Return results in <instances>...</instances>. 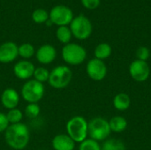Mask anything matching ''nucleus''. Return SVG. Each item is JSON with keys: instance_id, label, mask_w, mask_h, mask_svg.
I'll return each instance as SVG.
<instances>
[{"instance_id": "1", "label": "nucleus", "mask_w": 151, "mask_h": 150, "mask_svg": "<svg viewBox=\"0 0 151 150\" xmlns=\"http://www.w3.org/2000/svg\"><path fill=\"white\" fill-rule=\"evenodd\" d=\"M4 140L6 144L12 149H26L30 140V133L27 126L23 123L10 125L4 132Z\"/></svg>"}, {"instance_id": "2", "label": "nucleus", "mask_w": 151, "mask_h": 150, "mask_svg": "<svg viewBox=\"0 0 151 150\" xmlns=\"http://www.w3.org/2000/svg\"><path fill=\"white\" fill-rule=\"evenodd\" d=\"M88 122L81 116H75L66 123V134L76 143L82 142L88 135Z\"/></svg>"}, {"instance_id": "3", "label": "nucleus", "mask_w": 151, "mask_h": 150, "mask_svg": "<svg viewBox=\"0 0 151 150\" xmlns=\"http://www.w3.org/2000/svg\"><path fill=\"white\" fill-rule=\"evenodd\" d=\"M73 79V72L67 65H58L50 72L48 83L55 89H63L69 86Z\"/></svg>"}, {"instance_id": "4", "label": "nucleus", "mask_w": 151, "mask_h": 150, "mask_svg": "<svg viewBox=\"0 0 151 150\" xmlns=\"http://www.w3.org/2000/svg\"><path fill=\"white\" fill-rule=\"evenodd\" d=\"M63 60L70 65H79L87 57V51L81 45L74 42L65 44L61 51Z\"/></svg>"}, {"instance_id": "5", "label": "nucleus", "mask_w": 151, "mask_h": 150, "mask_svg": "<svg viewBox=\"0 0 151 150\" xmlns=\"http://www.w3.org/2000/svg\"><path fill=\"white\" fill-rule=\"evenodd\" d=\"M45 88L42 83L32 79L27 80L21 88V97L28 103H38L43 97Z\"/></svg>"}, {"instance_id": "6", "label": "nucleus", "mask_w": 151, "mask_h": 150, "mask_svg": "<svg viewBox=\"0 0 151 150\" xmlns=\"http://www.w3.org/2000/svg\"><path fill=\"white\" fill-rule=\"evenodd\" d=\"M88 136L96 141H105L111 133L109 121L104 118H95L88 122Z\"/></svg>"}, {"instance_id": "7", "label": "nucleus", "mask_w": 151, "mask_h": 150, "mask_svg": "<svg viewBox=\"0 0 151 150\" xmlns=\"http://www.w3.org/2000/svg\"><path fill=\"white\" fill-rule=\"evenodd\" d=\"M70 29L73 36L78 40L88 39L93 31L92 23L88 17L85 15H78L73 18L70 24Z\"/></svg>"}, {"instance_id": "8", "label": "nucleus", "mask_w": 151, "mask_h": 150, "mask_svg": "<svg viewBox=\"0 0 151 150\" xmlns=\"http://www.w3.org/2000/svg\"><path fill=\"white\" fill-rule=\"evenodd\" d=\"M49 15L53 25H57L58 27L70 25L74 18L73 11L69 7L62 4L54 6L50 10Z\"/></svg>"}, {"instance_id": "9", "label": "nucleus", "mask_w": 151, "mask_h": 150, "mask_svg": "<svg viewBox=\"0 0 151 150\" xmlns=\"http://www.w3.org/2000/svg\"><path fill=\"white\" fill-rule=\"evenodd\" d=\"M86 72L91 80L101 81L107 75V66L103 60L95 57L90 59L87 64Z\"/></svg>"}, {"instance_id": "10", "label": "nucleus", "mask_w": 151, "mask_h": 150, "mask_svg": "<svg viewBox=\"0 0 151 150\" xmlns=\"http://www.w3.org/2000/svg\"><path fill=\"white\" fill-rule=\"evenodd\" d=\"M129 73L135 81L143 82L149 79L150 68L147 61L136 59L131 63L129 66Z\"/></svg>"}, {"instance_id": "11", "label": "nucleus", "mask_w": 151, "mask_h": 150, "mask_svg": "<svg viewBox=\"0 0 151 150\" xmlns=\"http://www.w3.org/2000/svg\"><path fill=\"white\" fill-rule=\"evenodd\" d=\"M19 46L13 42H5L0 45V63L13 62L19 56Z\"/></svg>"}, {"instance_id": "12", "label": "nucleus", "mask_w": 151, "mask_h": 150, "mask_svg": "<svg viewBox=\"0 0 151 150\" xmlns=\"http://www.w3.org/2000/svg\"><path fill=\"white\" fill-rule=\"evenodd\" d=\"M35 67L29 60H20L17 62L13 66L14 75L22 80H28L34 75Z\"/></svg>"}, {"instance_id": "13", "label": "nucleus", "mask_w": 151, "mask_h": 150, "mask_svg": "<svg viewBox=\"0 0 151 150\" xmlns=\"http://www.w3.org/2000/svg\"><path fill=\"white\" fill-rule=\"evenodd\" d=\"M35 57L40 64L49 65L56 59L57 50L50 44H43L35 51Z\"/></svg>"}, {"instance_id": "14", "label": "nucleus", "mask_w": 151, "mask_h": 150, "mask_svg": "<svg viewBox=\"0 0 151 150\" xmlns=\"http://www.w3.org/2000/svg\"><path fill=\"white\" fill-rule=\"evenodd\" d=\"M0 100L2 105L9 111L17 108L19 103V94L14 88H6L3 91Z\"/></svg>"}, {"instance_id": "15", "label": "nucleus", "mask_w": 151, "mask_h": 150, "mask_svg": "<svg viewBox=\"0 0 151 150\" xmlns=\"http://www.w3.org/2000/svg\"><path fill=\"white\" fill-rule=\"evenodd\" d=\"M54 150H73L75 149V142L65 133L56 135L51 141Z\"/></svg>"}, {"instance_id": "16", "label": "nucleus", "mask_w": 151, "mask_h": 150, "mask_svg": "<svg viewBox=\"0 0 151 150\" xmlns=\"http://www.w3.org/2000/svg\"><path fill=\"white\" fill-rule=\"evenodd\" d=\"M131 104V98L126 93H119L115 95L113 99V105L116 110L119 111H127Z\"/></svg>"}, {"instance_id": "17", "label": "nucleus", "mask_w": 151, "mask_h": 150, "mask_svg": "<svg viewBox=\"0 0 151 150\" xmlns=\"http://www.w3.org/2000/svg\"><path fill=\"white\" fill-rule=\"evenodd\" d=\"M111 130L115 133H122L127 127V121L124 117L116 116L109 121Z\"/></svg>"}, {"instance_id": "18", "label": "nucleus", "mask_w": 151, "mask_h": 150, "mask_svg": "<svg viewBox=\"0 0 151 150\" xmlns=\"http://www.w3.org/2000/svg\"><path fill=\"white\" fill-rule=\"evenodd\" d=\"M111 52H112V49L111 45L106 42H102L96 47L94 54L96 58L104 61V59L108 58L111 55Z\"/></svg>"}, {"instance_id": "19", "label": "nucleus", "mask_w": 151, "mask_h": 150, "mask_svg": "<svg viewBox=\"0 0 151 150\" xmlns=\"http://www.w3.org/2000/svg\"><path fill=\"white\" fill-rule=\"evenodd\" d=\"M72 32L69 27L67 26H62L58 27L57 31H56V37L57 39L63 44H67L70 43L71 39H72Z\"/></svg>"}, {"instance_id": "20", "label": "nucleus", "mask_w": 151, "mask_h": 150, "mask_svg": "<svg viewBox=\"0 0 151 150\" xmlns=\"http://www.w3.org/2000/svg\"><path fill=\"white\" fill-rule=\"evenodd\" d=\"M101 150H126V146L119 139H108L103 143Z\"/></svg>"}, {"instance_id": "21", "label": "nucleus", "mask_w": 151, "mask_h": 150, "mask_svg": "<svg viewBox=\"0 0 151 150\" xmlns=\"http://www.w3.org/2000/svg\"><path fill=\"white\" fill-rule=\"evenodd\" d=\"M19 56L21 57L24 60H28L31 57H34L35 54V47L28 42H25L19 46Z\"/></svg>"}, {"instance_id": "22", "label": "nucleus", "mask_w": 151, "mask_h": 150, "mask_svg": "<svg viewBox=\"0 0 151 150\" xmlns=\"http://www.w3.org/2000/svg\"><path fill=\"white\" fill-rule=\"evenodd\" d=\"M6 117L10 125L21 123V120L23 118V112L18 108H14L8 111V112L6 113Z\"/></svg>"}, {"instance_id": "23", "label": "nucleus", "mask_w": 151, "mask_h": 150, "mask_svg": "<svg viewBox=\"0 0 151 150\" xmlns=\"http://www.w3.org/2000/svg\"><path fill=\"white\" fill-rule=\"evenodd\" d=\"M50 18L49 12L42 8L36 9L33 11L32 13V19L34 22L37 23V24H42L45 23Z\"/></svg>"}, {"instance_id": "24", "label": "nucleus", "mask_w": 151, "mask_h": 150, "mask_svg": "<svg viewBox=\"0 0 151 150\" xmlns=\"http://www.w3.org/2000/svg\"><path fill=\"white\" fill-rule=\"evenodd\" d=\"M34 80L41 82V83H44L46 81H48L49 77H50V71L45 68V67H37L35 68V72H34Z\"/></svg>"}, {"instance_id": "25", "label": "nucleus", "mask_w": 151, "mask_h": 150, "mask_svg": "<svg viewBox=\"0 0 151 150\" xmlns=\"http://www.w3.org/2000/svg\"><path fill=\"white\" fill-rule=\"evenodd\" d=\"M40 112H41V109L38 103H28L26 106L25 111H24L26 117L31 119L36 118L39 116Z\"/></svg>"}, {"instance_id": "26", "label": "nucleus", "mask_w": 151, "mask_h": 150, "mask_svg": "<svg viewBox=\"0 0 151 150\" xmlns=\"http://www.w3.org/2000/svg\"><path fill=\"white\" fill-rule=\"evenodd\" d=\"M79 150H101V146L98 141L89 138L80 143Z\"/></svg>"}, {"instance_id": "27", "label": "nucleus", "mask_w": 151, "mask_h": 150, "mask_svg": "<svg viewBox=\"0 0 151 150\" xmlns=\"http://www.w3.org/2000/svg\"><path fill=\"white\" fill-rule=\"evenodd\" d=\"M150 56V51L147 47L142 46V47L138 48L136 50V57L139 60L147 61L149 59Z\"/></svg>"}, {"instance_id": "28", "label": "nucleus", "mask_w": 151, "mask_h": 150, "mask_svg": "<svg viewBox=\"0 0 151 150\" xmlns=\"http://www.w3.org/2000/svg\"><path fill=\"white\" fill-rule=\"evenodd\" d=\"M81 1L82 5L86 9H88V10L96 9L99 6L100 2H101V0H81Z\"/></svg>"}, {"instance_id": "29", "label": "nucleus", "mask_w": 151, "mask_h": 150, "mask_svg": "<svg viewBox=\"0 0 151 150\" xmlns=\"http://www.w3.org/2000/svg\"><path fill=\"white\" fill-rule=\"evenodd\" d=\"M9 126L10 124L8 122L6 114L0 112V133H4Z\"/></svg>"}, {"instance_id": "30", "label": "nucleus", "mask_w": 151, "mask_h": 150, "mask_svg": "<svg viewBox=\"0 0 151 150\" xmlns=\"http://www.w3.org/2000/svg\"><path fill=\"white\" fill-rule=\"evenodd\" d=\"M45 24H46V25H47L48 27H51V26L53 25V23H52V21H51V20L50 19V18H49V19H48V20H47V21L45 22Z\"/></svg>"}]
</instances>
